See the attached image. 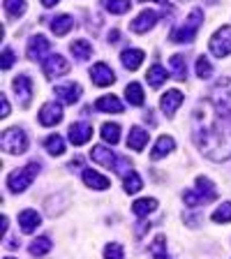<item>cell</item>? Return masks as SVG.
<instances>
[{"instance_id":"21","label":"cell","mask_w":231,"mask_h":259,"mask_svg":"<svg viewBox=\"0 0 231 259\" xmlns=\"http://www.w3.org/2000/svg\"><path fill=\"white\" fill-rule=\"evenodd\" d=\"M95 109L104 113H123V102L116 95H104L95 102Z\"/></svg>"},{"instance_id":"4","label":"cell","mask_w":231,"mask_h":259,"mask_svg":"<svg viewBox=\"0 0 231 259\" xmlns=\"http://www.w3.org/2000/svg\"><path fill=\"white\" fill-rule=\"evenodd\" d=\"M210 102L215 104L220 116L231 123V76H224L210 91Z\"/></svg>"},{"instance_id":"10","label":"cell","mask_w":231,"mask_h":259,"mask_svg":"<svg viewBox=\"0 0 231 259\" xmlns=\"http://www.w3.org/2000/svg\"><path fill=\"white\" fill-rule=\"evenodd\" d=\"M90 79H93L95 86H102V88L113 86V83H116V74H113V70L109 67L107 63H95L93 65L90 67Z\"/></svg>"},{"instance_id":"23","label":"cell","mask_w":231,"mask_h":259,"mask_svg":"<svg viewBox=\"0 0 231 259\" xmlns=\"http://www.w3.org/2000/svg\"><path fill=\"white\" fill-rule=\"evenodd\" d=\"M144 58H146V54L141 49H127V51H123V56H120L125 70H139V65L144 63Z\"/></svg>"},{"instance_id":"25","label":"cell","mask_w":231,"mask_h":259,"mask_svg":"<svg viewBox=\"0 0 231 259\" xmlns=\"http://www.w3.org/2000/svg\"><path fill=\"white\" fill-rule=\"evenodd\" d=\"M125 100H127L129 104H134V107H141L146 100L144 95V88H141V83H136V81H132L127 88H125Z\"/></svg>"},{"instance_id":"46","label":"cell","mask_w":231,"mask_h":259,"mask_svg":"<svg viewBox=\"0 0 231 259\" xmlns=\"http://www.w3.org/2000/svg\"><path fill=\"white\" fill-rule=\"evenodd\" d=\"M5 259H12V257H5Z\"/></svg>"},{"instance_id":"30","label":"cell","mask_w":231,"mask_h":259,"mask_svg":"<svg viewBox=\"0 0 231 259\" xmlns=\"http://www.w3.org/2000/svg\"><path fill=\"white\" fill-rule=\"evenodd\" d=\"M100 135H102V139L107 141V144H118V141H120V125L104 123L102 130H100Z\"/></svg>"},{"instance_id":"20","label":"cell","mask_w":231,"mask_h":259,"mask_svg":"<svg viewBox=\"0 0 231 259\" xmlns=\"http://www.w3.org/2000/svg\"><path fill=\"white\" fill-rule=\"evenodd\" d=\"M81 178H83V183L93 190H107L109 185H111V181H109L107 176H102V174H97L95 169H86V171L81 174Z\"/></svg>"},{"instance_id":"19","label":"cell","mask_w":231,"mask_h":259,"mask_svg":"<svg viewBox=\"0 0 231 259\" xmlns=\"http://www.w3.org/2000/svg\"><path fill=\"white\" fill-rule=\"evenodd\" d=\"M173 148H176V141H173L169 135H162L160 139L155 141V148L151 151V160H162V157H167Z\"/></svg>"},{"instance_id":"37","label":"cell","mask_w":231,"mask_h":259,"mask_svg":"<svg viewBox=\"0 0 231 259\" xmlns=\"http://www.w3.org/2000/svg\"><path fill=\"white\" fill-rule=\"evenodd\" d=\"M5 12L12 19H19L26 12V0H5Z\"/></svg>"},{"instance_id":"9","label":"cell","mask_w":231,"mask_h":259,"mask_svg":"<svg viewBox=\"0 0 231 259\" xmlns=\"http://www.w3.org/2000/svg\"><path fill=\"white\" fill-rule=\"evenodd\" d=\"M42 70L47 79H56V76H63L70 72V63L63 58V56L54 54V56H47V60L42 63Z\"/></svg>"},{"instance_id":"39","label":"cell","mask_w":231,"mask_h":259,"mask_svg":"<svg viewBox=\"0 0 231 259\" xmlns=\"http://www.w3.org/2000/svg\"><path fill=\"white\" fill-rule=\"evenodd\" d=\"M104 259H125V250L120 243H109L104 248Z\"/></svg>"},{"instance_id":"33","label":"cell","mask_w":231,"mask_h":259,"mask_svg":"<svg viewBox=\"0 0 231 259\" xmlns=\"http://www.w3.org/2000/svg\"><path fill=\"white\" fill-rule=\"evenodd\" d=\"M197 76L199 79H210L213 76V63L208 56H197Z\"/></svg>"},{"instance_id":"18","label":"cell","mask_w":231,"mask_h":259,"mask_svg":"<svg viewBox=\"0 0 231 259\" xmlns=\"http://www.w3.org/2000/svg\"><path fill=\"white\" fill-rule=\"evenodd\" d=\"M39 222H42V218H39L37 210L26 208V210H21V213H19V227H21L23 234H32L39 227Z\"/></svg>"},{"instance_id":"24","label":"cell","mask_w":231,"mask_h":259,"mask_svg":"<svg viewBox=\"0 0 231 259\" xmlns=\"http://www.w3.org/2000/svg\"><path fill=\"white\" fill-rule=\"evenodd\" d=\"M72 26H74V21H72L70 14H58L56 19H51V32L58 35V37L67 35V32L72 30Z\"/></svg>"},{"instance_id":"45","label":"cell","mask_w":231,"mask_h":259,"mask_svg":"<svg viewBox=\"0 0 231 259\" xmlns=\"http://www.w3.org/2000/svg\"><path fill=\"white\" fill-rule=\"evenodd\" d=\"M141 3H144V0H141ZM155 3H167V0H155Z\"/></svg>"},{"instance_id":"8","label":"cell","mask_w":231,"mask_h":259,"mask_svg":"<svg viewBox=\"0 0 231 259\" xmlns=\"http://www.w3.org/2000/svg\"><path fill=\"white\" fill-rule=\"evenodd\" d=\"M12 86H14V95L16 100H19V104H21L23 109L30 107L32 102V81L28 74H19L14 81H12Z\"/></svg>"},{"instance_id":"1","label":"cell","mask_w":231,"mask_h":259,"mask_svg":"<svg viewBox=\"0 0 231 259\" xmlns=\"http://www.w3.org/2000/svg\"><path fill=\"white\" fill-rule=\"evenodd\" d=\"M192 139L208 160L224 162L231 157V127L210 100L199 102L192 111Z\"/></svg>"},{"instance_id":"12","label":"cell","mask_w":231,"mask_h":259,"mask_svg":"<svg viewBox=\"0 0 231 259\" xmlns=\"http://www.w3.org/2000/svg\"><path fill=\"white\" fill-rule=\"evenodd\" d=\"M183 100H185V95L180 91H176V88L164 93L160 100V107H162V111H164V116H167V118H173V113H176V109L180 107V104H183Z\"/></svg>"},{"instance_id":"43","label":"cell","mask_w":231,"mask_h":259,"mask_svg":"<svg viewBox=\"0 0 231 259\" xmlns=\"http://www.w3.org/2000/svg\"><path fill=\"white\" fill-rule=\"evenodd\" d=\"M118 37H120L118 30H111V32H109V42H118Z\"/></svg>"},{"instance_id":"32","label":"cell","mask_w":231,"mask_h":259,"mask_svg":"<svg viewBox=\"0 0 231 259\" xmlns=\"http://www.w3.org/2000/svg\"><path fill=\"white\" fill-rule=\"evenodd\" d=\"M30 254H35V257H42V254H47L49 250H51V238L49 236H39L35 238V241L30 243Z\"/></svg>"},{"instance_id":"26","label":"cell","mask_w":231,"mask_h":259,"mask_svg":"<svg viewBox=\"0 0 231 259\" xmlns=\"http://www.w3.org/2000/svg\"><path fill=\"white\" fill-rule=\"evenodd\" d=\"M146 79H148V83H151L153 88H160L162 83H164V81L169 79V74H167V70H164V67H162V65L157 63V65H153L151 70H148Z\"/></svg>"},{"instance_id":"3","label":"cell","mask_w":231,"mask_h":259,"mask_svg":"<svg viewBox=\"0 0 231 259\" xmlns=\"http://www.w3.org/2000/svg\"><path fill=\"white\" fill-rule=\"evenodd\" d=\"M201 23H204V12L197 7V10L190 12L188 21H185L183 26H178V28H173V30H171V42H176V44L192 42V39L197 37V32H199Z\"/></svg>"},{"instance_id":"14","label":"cell","mask_w":231,"mask_h":259,"mask_svg":"<svg viewBox=\"0 0 231 259\" xmlns=\"http://www.w3.org/2000/svg\"><path fill=\"white\" fill-rule=\"evenodd\" d=\"M51 51V42L44 35H32L28 42V58L30 60H42L44 56Z\"/></svg>"},{"instance_id":"42","label":"cell","mask_w":231,"mask_h":259,"mask_svg":"<svg viewBox=\"0 0 231 259\" xmlns=\"http://www.w3.org/2000/svg\"><path fill=\"white\" fill-rule=\"evenodd\" d=\"M148 227H151V222H144V225H139V227H136V236H141V234H146V232H148Z\"/></svg>"},{"instance_id":"16","label":"cell","mask_w":231,"mask_h":259,"mask_svg":"<svg viewBox=\"0 0 231 259\" xmlns=\"http://www.w3.org/2000/svg\"><path fill=\"white\" fill-rule=\"evenodd\" d=\"M67 137H70V144L81 146V144H86V141L93 137V127L88 123H83V120H76V123L70 125Z\"/></svg>"},{"instance_id":"22","label":"cell","mask_w":231,"mask_h":259,"mask_svg":"<svg viewBox=\"0 0 231 259\" xmlns=\"http://www.w3.org/2000/svg\"><path fill=\"white\" fill-rule=\"evenodd\" d=\"M148 139H151V137H148V132H146L144 127H132L129 130V137H127V146L132 151H144Z\"/></svg>"},{"instance_id":"29","label":"cell","mask_w":231,"mask_h":259,"mask_svg":"<svg viewBox=\"0 0 231 259\" xmlns=\"http://www.w3.org/2000/svg\"><path fill=\"white\" fill-rule=\"evenodd\" d=\"M155 208H157V199H153V197H146V199H136L134 206H132V210H134L139 218H146L148 213H153Z\"/></svg>"},{"instance_id":"11","label":"cell","mask_w":231,"mask_h":259,"mask_svg":"<svg viewBox=\"0 0 231 259\" xmlns=\"http://www.w3.org/2000/svg\"><path fill=\"white\" fill-rule=\"evenodd\" d=\"M54 93L58 95V100H63L65 104H76L81 100L83 88H81L79 83H74V81H67V83H58V86L54 88Z\"/></svg>"},{"instance_id":"5","label":"cell","mask_w":231,"mask_h":259,"mask_svg":"<svg viewBox=\"0 0 231 259\" xmlns=\"http://www.w3.org/2000/svg\"><path fill=\"white\" fill-rule=\"evenodd\" d=\"M39 174V162H28L26 167L16 169V171H12L10 176H7V188L12 190L14 194H21L23 190L28 188V185L32 183V178Z\"/></svg>"},{"instance_id":"38","label":"cell","mask_w":231,"mask_h":259,"mask_svg":"<svg viewBox=\"0 0 231 259\" xmlns=\"http://www.w3.org/2000/svg\"><path fill=\"white\" fill-rule=\"evenodd\" d=\"M151 254L155 259H167V241H164V236H157L151 243Z\"/></svg>"},{"instance_id":"41","label":"cell","mask_w":231,"mask_h":259,"mask_svg":"<svg viewBox=\"0 0 231 259\" xmlns=\"http://www.w3.org/2000/svg\"><path fill=\"white\" fill-rule=\"evenodd\" d=\"M0 116H3V118L10 116V102H7L5 95H0Z\"/></svg>"},{"instance_id":"40","label":"cell","mask_w":231,"mask_h":259,"mask_svg":"<svg viewBox=\"0 0 231 259\" xmlns=\"http://www.w3.org/2000/svg\"><path fill=\"white\" fill-rule=\"evenodd\" d=\"M12 63H14V51L5 49V51H3V70H10Z\"/></svg>"},{"instance_id":"27","label":"cell","mask_w":231,"mask_h":259,"mask_svg":"<svg viewBox=\"0 0 231 259\" xmlns=\"http://www.w3.org/2000/svg\"><path fill=\"white\" fill-rule=\"evenodd\" d=\"M123 188L127 194H136L141 188H144V181H141V176L136 171H127L123 176Z\"/></svg>"},{"instance_id":"34","label":"cell","mask_w":231,"mask_h":259,"mask_svg":"<svg viewBox=\"0 0 231 259\" xmlns=\"http://www.w3.org/2000/svg\"><path fill=\"white\" fill-rule=\"evenodd\" d=\"M169 65H171L173 76H176V79H180V81H183L185 76H188V65H185L183 56H171V60H169Z\"/></svg>"},{"instance_id":"7","label":"cell","mask_w":231,"mask_h":259,"mask_svg":"<svg viewBox=\"0 0 231 259\" xmlns=\"http://www.w3.org/2000/svg\"><path fill=\"white\" fill-rule=\"evenodd\" d=\"M210 54L217 58H226L231 54V26H222L213 32V37L208 39Z\"/></svg>"},{"instance_id":"15","label":"cell","mask_w":231,"mask_h":259,"mask_svg":"<svg viewBox=\"0 0 231 259\" xmlns=\"http://www.w3.org/2000/svg\"><path fill=\"white\" fill-rule=\"evenodd\" d=\"M63 120V107L58 102H47L39 109V123L51 127V125H58Z\"/></svg>"},{"instance_id":"6","label":"cell","mask_w":231,"mask_h":259,"mask_svg":"<svg viewBox=\"0 0 231 259\" xmlns=\"http://www.w3.org/2000/svg\"><path fill=\"white\" fill-rule=\"evenodd\" d=\"M28 135L21 127H7L3 132V148L5 153H12V155H21V153L28 151Z\"/></svg>"},{"instance_id":"13","label":"cell","mask_w":231,"mask_h":259,"mask_svg":"<svg viewBox=\"0 0 231 259\" xmlns=\"http://www.w3.org/2000/svg\"><path fill=\"white\" fill-rule=\"evenodd\" d=\"M157 12H153V10H144L136 19H132V23H129V30L132 32H148L151 28H155V23H157Z\"/></svg>"},{"instance_id":"28","label":"cell","mask_w":231,"mask_h":259,"mask_svg":"<svg viewBox=\"0 0 231 259\" xmlns=\"http://www.w3.org/2000/svg\"><path fill=\"white\" fill-rule=\"evenodd\" d=\"M70 51H72V56H76L79 60H86V58H90L93 47L88 39H76V42L70 44Z\"/></svg>"},{"instance_id":"36","label":"cell","mask_w":231,"mask_h":259,"mask_svg":"<svg viewBox=\"0 0 231 259\" xmlns=\"http://www.w3.org/2000/svg\"><path fill=\"white\" fill-rule=\"evenodd\" d=\"M104 7H107V12H111V14H125V12H129V7H132V0H107Z\"/></svg>"},{"instance_id":"44","label":"cell","mask_w":231,"mask_h":259,"mask_svg":"<svg viewBox=\"0 0 231 259\" xmlns=\"http://www.w3.org/2000/svg\"><path fill=\"white\" fill-rule=\"evenodd\" d=\"M42 5L44 7H54V5H58V0H42Z\"/></svg>"},{"instance_id":"2","label":"cell","mask_w":231,"mask_h":259,"mask_svg":"<svg viewBox=\"0 0 231 259\" xmlns=\"http://www.w3.org/2000/svg\"><path fill=\"white\" fill-rule=\"evenodd\" d=\"M215 199H217V188L213 185V181L206 178V176L197 178V188L194 190L183 192V201L190 206V208H194V206H204V204L215 201Z\"/></svg>"},{"instance_id":"35","label":"cell","mask_w":231,"mask_h":259,"mask_svg":"<svg viewBox=\"0 0 231 259\" xmlns=\"http://www.w3.org/2000/svg\"><path fill=\"white\" fill-rule=\"evenodd\" d=\"M213 222H217V225L231 222V201H224V204L217 206V210L213 213Z\"/></svg>"},{"instance_id":"17","label":"cell","mask_w":231,"mask_h":259,"mask_svg":"<svg viewBox=\"0 0 231 259\" xmlns=\"http://www.w3.org/2000/svg\"><path fill=\"white\" fill-rule=\"evenodd\" d=\"M90 157L97 162V164H102V167H109V169H118L120 160L116 155H113L109 148H104V146H95L90 151Z\"/></svg>"},{"instance_id":"31","label":"cell","mask_w":231,"mask_h":259,"mask_svg":"<svg viewBox=\"0 0 231 259\" xmlns=\"http://www.w3.org/2000/svg\"><path fill=\"white\" fill-rule=\"evenodd\" d=\"M44 146H47L49 155H63L65 153V141H63V137H58V135L47 137V139H44Z\"/></svg>"}]
</instances>
